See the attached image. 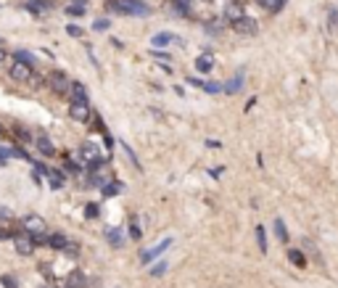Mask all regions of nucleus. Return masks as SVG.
I'll list each match as a JSON object with an SVG mask.
<instances>
[{
	"label": "nucleus",
	"instance_id": "7",
	"mask_svg": "<svg viewBox=\"0 0 338 288\" xmlns=\"http://www.w3.org/2000/svg\"><path fill=\"white\" fill-rule=\"evenodd\" d=\"M69 117H72L74 122H87L90 119V103L72 101V106H69Z\"/></svg>",
	"mask_w": 338,
	"mask_h": 288
},
{
	"label": "nucleus",
	"instance_id": "21",
	"mask_svg": "<svg viewBox=\"0 0 338 288\" xmlns=\"http://www.w3.org/2000/svg\"><path fill=\"white\" fill-rule=\"evenodd\" d=\"M84 11H87V5H84V0H77V3H72V5H69V8H66V13H69V16H82Z\"/></svg>",
	"mask_w": 338,
	"mask_h": 288
},
{
	"label": "nucleus",
	"instance_id": "10",
	"mask_svg": "<svg viewBox=\"0 0 338 288\" xmlns=\"http://www.w3.org/2000/svg\"><path fill=\"white\" fill-rule=\"evenodd\" d=\"M211 69H214V56L206 50V53H201V56L196 58V72L198 74H209Z\"/></svg>",
	"mask_w": 338,
	"mask_h": 288
},
{
	"label": "nucleus",
	"instance_id": "12",
	"mask_svg": "<svg viewBox=\"0 0 338 288\" xmlns=\"http://www.w3.org/2000/svg\"><path fill=\"white\" fill-rule=\"evenodd\" d=\"M35 146H37V151H40L42 156H56V146L50 143L48 135H40V138L35 140Z\"/></svg>",
	"mask_w": 338,
	"mask_h": 288
},
{
	"label": "nucleus",
	"instance_id": "2",
	"mask_svg": "<svg viewBox=\"0 0 338 288\" xmlns=\"http://www.w3.org/2000/svg\"><path fill=\"white\" fill-rule=\"evenodd\" d=\"M48 87L56 95H69V90H72V80H69L64 72H53L48 77Z\"/></svg>",
	"mask_w": 338,
	"mask_h": 288
},
{
	"label": "nucleus",
	"instance_id": "22",
	"mask_svg": "<svg viewBox=\"0 0 338 288\" xmlns=\"http://www.w3.org/2000/svg\"><path fill=\"white\" fill-rule=\"evenodd\" d=\"M288 259L294 262L296 267H306V259H304V254L298 251V248H291V251H288Z\"/></svg>",
	"mask_w": 338,
	"mask_h": 288
},
{
	"label": "nucleus",
	"instance_id": "4",
	"mask_svg": "<svg viewBox=\"0 0 338 288\" xmlns=\"http://www.w3.org/2000/svg\"><path fill=\"white\" fill-rule=\"evenodd\" d=\"M13 246H16V251L21 254V256H29L35 251V241H32V236H29L27 230H21V233H16V236H13Z\"/></svg>",
	"mask_w": 338,
	"mask_h": 288
},
{
	"label": "nucleus",
	"instance_id": "8",
	"mask_svg": "<svg viewBox=\"0 0 338 288\" xmlns=\"http://www.w3.org/2000/svg\"><path fill=\"white\" fill-rule=\"evenodd\" d=\"M233 29H235L238 35H256L259 24L254 19H249V16H241L238 21H233Z\"/></svg>",
	"mask_w": 338,
	"mask_h": 288
},
{
	"label": "nucleus",
	"instance_id": "31",
	"mask_svg": "<svg viewBox=\"0 0 338 288\" xmlns=\"http://www.w3.org/2000/svg\"><path fill=\"white\" fill-rule=\"evenodd\" d=\"M0 280H3V288H16V278L5 275V278H0Z\"/></svg>",
	"mask_w": 338,
	"mask_h": 288
},
{
	"label": "nucleus",
	"instance_id": "20",
	"mask_svg": "<svg viewBox=\"0 0 338 288\" xmlns=\"http://www.w3.org/2000/svg\"><path fill=\"white\" fill-rule=\"evenodd\" d=\"M48 185L53 188V191H58V188H64V177H61V172L50 169V175H48Z\"/></svg>",
	"mask_w": 338,
	"mask_h": 288
},
{
	"label": "nucleus",
	"instance_id": "3",
	"mask_svg": "<svg viewBox=\"0 0 338 288\" xmlns=\"http://www.w3.org/2000/svg\"><path fill=\"white\" fill-rule=\"evenodd\" d=\"M8 74H11V80H16V82H29V80H32V74H35V66H29V64L16 61V58H13Z\"/></svg>",
	"mask_w": 338,
	"mask_h": 288
},
{
	"label": "nucleus",
	"instance_id": "11",
	"mask_svg": "<svg viewBox=\"0 0 338 288\" xmlns=\"http://www.w3.org/2000/svg\"><path fill=\"white\" fill-rule=\"evenodd\" d=\"M243 16V5L238 3V0H227L225 3V19L227 21H238Z\"/></svg>",
	"mask_w": 338,
	"mask_h": 288
},
{
	"label": "nucleus",
	"instance_id": "32",
	"mask_svg": "<svg viewBox=\"0 0 338 288\" xmlns=\"http://www.w3.org/2000/svg\"><path fill=\"white\" fill-rule=\"evenodd\" d=\"M66 32L72 35V37H82V29L77 27V24H69V27H66Z\"/></svg>",
	"mask_w": 338,
	"mask_h": 288
},
{
	"label": "nucleus",
	"instance_id": "27",
	"mask_svg": "<svg viewBox=\"0 0 338 288\" xmlns=\"http://www.w3.org/2000/svg\"><path fill=\"white\" fill-rule=\"evenodd\" d=\"M129 236H132V241H140L143 233H140V225H137V219H129Z\"/></svg>",
	"mask_w": 338,
	"mask_h": 288
},
{
	"label": "nucleus",
	"instance_id": "26",
	"mask_svg": "<svg viewBox=\"0 0 338 288\" xmlns=\"http://www.w3.org/2000/svg\"><path fill=\"white\" fill-rule=\"evenodd\" d=\"M13 58H16V61H24L29 66H35V56H32V53H27V50H16V53H13Z\"/></svg>",
	"mask_w": 338,
	"mask_h": 288
},
{
	"label": "nucleus",
	"instance_id": "29",
	"mask_svg": "<svg viewBox=\"0 0 338 288\" xmlns=\"http://www.w3.org/2000/svg\"><path fill=\"white\" fill-rule=\"evenodd\" d=\"M164 270H167V259H164V262H159L156 267L151 270V275H153V278H161V275H164Z\"/></svg>",
	"mask_w": 338,
	"mask_h": 288
},
{
	"label": "nucleus",
	"instance_id": "16",
	"mask_svg": "<svg viewBox=\"0 0 338 288\" xmlns=\"http://www.w3.org/2000/svg\"><path fill=\"white\" fill-rule=\"evenodd\" d=\"M101 191H103L106 199H114V196H119L122 191H125V185H122L119 180H109V183H106V185L101 188Z\"/></svg>",
	"mask_w": 338,
	"mask_h": 288
},
{
	"label": "nucleus",
	"instance_id": "38",
	"mask_svg": "<svg viewBox=\"0 0 338 288\" xmlns=\"http://www.w3.org/2000/svg\"><path fill=\"white\" fill-rule=\"evenodd\" d=\"M262 8H267V11H272V5H275V0H256Z\"/></svg>",
	"mask_w": 338,
	"mask_h": 288
},
{
	"label": "nucleus",
	"instance_id": "15",
	"mask_svg": "<svg viewBox=\"0 0 338 288\" xmlns=\"http://www.w3.org/2000/svg\"><path fill=\"white\" fill-rule=\"evenodd\" d=\"M106 241H109L114 248H122V244H125V233H122L119 227H109V230H106Z\"/></svg>",
	"mask_w": 338,
	"mask_h": 288
},
{
	"label": "nucleus",
	"instance_id": "28",
	"mask_svg": "<svg viewBox=\"0 0 338 288\" xmlns=\"http://www.w3.org/2000/svg\"><path fill=\"white\" fill-rule=\"evenodd\" d=\"M111 24H109V19H98L95 21V24H93V29H95V32H106V29H109Z\"/></svg>",
	"mask_w": 338,
	"mask_h": 288
},
{
	"label": "nucleus",
	"instance_id": "5",
	"mask_svg": "<svg viewBox=\"0 0 338 288\" xmlns=\"http://www.w3.org/2000/svg\"><path fill=\"white\" fill-rule=\"evenodd\" d=\"M21 227H24L29 236H42L45 233V222H42V217H37V214L21 217Z\"/></svg>",
	"mask_w": 338,
	"mask_h": 288
},
{
	"label": "nucleus",
	"instance_id": "35",
	"mask_svg": "<svg viewBox=\"0 0 338 288\" xmlns=\"http://www.w3.org/2000/svg\"><path fill=\"white\" fill-rule=\"evenodd\" d=\"M286 3H288V0H275V5H272V11H270V13H280Z\"/></svg>",
	"mask_w": 338,
	"mask_h": 288
},
{
	"label": "nucleus",
	"instance_id": "13",
	"mask_svg": "<svg viewBox=\"0 0 338 288\" xmlns=\"http://www.w3.org/2000/svg\"><path fill=\"white\" fill-rule=\"evenodd\" d=\"M45 246H50V248H58V251H64V248L69 246V238L64 236V233H50L48 236V244Z\"/></svg>",
	"mask_w": 338,
	"mask_h": 288
},
{
	"label": "nucleus",
	"instance_id": "23",
	"mask_svg": "<svg viewBox=\"0 0 338 288\" xmlns=\"http://www.w3.org/2000/svg\"><path fill=\"white\" fill-rule=\"evenodd\" d=\"M336 29H338V11L330 5L328 8V32H336Z\"/></svg>",
	"mask_w": 338,
	"mask_h": 288
},
{
	"label": "nucleus",
	"instance_id": "36",
	"mask_svg": "<svg viewBox=\"0 0 338 288\" xmlns=\"http://www.w3.org/2000/svg\"><path fill=\"white\" fill-rule=\"evenodd\" d=\"M13 214H11V209H5V206H0V219H5V222H8Z\"/></svg>",
	"mask_w": 338,
	"mask_h": 288
},
{
	"label": "nucleus",
	"instance_id": "1",
	"mask_svg": "<svg viewBox=\"0 0 338 288\" xmlns=\"http://www.w3.org/2000/svg\"><path fill=\"white\" fill-rule=\"evenodd\" d=\"M106 8L111 13H125V16H148L151 8L140 0H109Z\"/></svg>",
	"mask_w": 338,
	"mask_h": 288
},
{
	"label": "nucleus",
	"instance_id": "14",
	"mask_svg": "<svg viewBox=\"0 0 338 288\" xmlns=\"http://www.w3.org/2000/svg\"><path fill=\"white\" fill-rule=\"evenodd\" d=\"M69 98H72V101H82V103H87V87H84L82 82H72Z\"/></svg>",
	"mask_w": 338,
	"mask_h": 288
},
{
	"label": "nucleus",
	"instance_id": "37",
	"mask_svg": "<svg viewBox=\"0 0 338 288\" xmlns=\"http://www.w3.org/2000/svg\"><path fill=\"white\" fill-rule=\"evenodd\" d=\"M16 135H19V138H21V140H32V132H27V130H21V127H19V130H16Z\"/></svg>",
	"mask_w": 338,
	"mask_h": 288
},
{
	"label": "nucleus",
	"instance_id": "30",
	"mask_svg": "<svg viewBox=\"0 0 338 288\" xmlns=\"http://www.w3.org/2000/svg\"><path fill=\"white\" fill-rule=\"evenodd\" d=\"M84 214H87V219H95L98 217V206H95V204H87V206H84Z\"/></svg>",
	"mask_w": 338,
	"mask_h": 288
},
{
	"label": "nucleus",
	"instance_id": "40",
	"mask_svg": "<svg viewBox=\"0 0 338 288\" xmlns=\"http://www.w3.org/2000/svg\"><path fill=\"white\" fill-rule=\"evenodd\" d=\"M5 58H8V50H5V48H3V45H0V64H3V61H5Z\"/></svg>",
	"mask_w": 338,
	"mask_h": 288
},
{
	"label": "nucleus",
	"instance_id": "41",
	"mask_svg": "<svg viewBox=\"0 0 338 288\" xmlns=\"http://www.w3.org/2000/svg\"><path fill=\"white\" fill-rule=\"evenodd\" d=\"M3 132H5V130H3V127H0V138H3Z\"/></svg>",
	"mask_w": 338,
	"mask_h": 288
},
{
	"label": "nucleus",
	"instance_id": "6",
	"mask_svg": "<svg viewBox=\"0 0 338 288\" xmlns=\"http://www.w3.org/2000/svg\"><path fill=\"white\" fill-rule=\"evenodd\" d=\"M172 244H174V238H172V236H167L164 241H161V244H156V246H153V248H148V251H145V254L140 256V262H143V264H148V262H153V259H156L159 254H164V251H167V248L172 246Z\"/></svg>",
	"mask_w": 338,
	"mask_h": 288
},
{
	"label": "nucleus",
	"instance_id": "33",
	"mask_svg": "<svg viewBox=\"0 0 338 288\" xmlns=\"http://www.w3.org/2000/svg\"><path fill=\"white\" fill-rule=\"evenodd\" d=\"M125 151H127V156H129V159H132V164L137 166V169H140V162H137V156L132 154V148H129V146H127V143H125Z\"/></svg>",
	"mask_w": 338,
	"mask_h": 288
},
{
	"label": "nucleus",
	"instance_id": "24",
	"mask_svg": "<svg viewBox=\"0 0 338 288\" xmlns=\"http://www.w3.org/2000/svg\"><path fill=\"white\" fill-rule=\"evenodd\" d=\"M82 286H84V278L80 272H72V275L66 278V288H82Z\"/></svg>",
	"mask_w": 338,
	"mask_h": 288
},
{
	"label": "nucleus",
	"instance_id": "17",
	"mask_svg": "<svg viewBox=\"0 0 338 288\" xmlns=\"http://www.w3.org/2000/svg\"><path fill=\"white\" fill-rule=\"evenodd\" d=\"M241 87H243V74H238L235 80H230L222 85V93H230V95H235V93H241Z\"/></svg>",
	"mask_w": 338,
	"mask_h": 288
},
{
	"label": "nucleus",
	"instance_id": "39",
	"mask_svg": "<svg viewBox=\"0 0 338 288\" xmlns=\"http://www.w3.org/2000/svg\"><path fill=\"white\" fill-rule=\"evenodd\" d=\"M5 238H13V236H11L8 230H5V227H0V241H5Z\"/></svg>",
	"mask_w": 338,
	"mask_h": 288
},
{
	"label": "nucleus",
	"instance_id": "18",
	"mask_svg": "<svg viewBox=\"0 0 338 288\" xmlns=\"http://www.w3.org/2000/svg\"><path fill=\"white\" fill-rule=\"evenodd\" d=\"M275 236H278V241L280 244H288V230H286V222H283L280 217H275Z\"/></svg>",
	"mask_w": 338,
	"mask_h": 288
},
{
	"label": "nucleus",
	"instance_id": "34",
	"mask_svg": "<svg viewBox=\"0 0 338 288\" xmlns=\"http://www.w3.org/2000/svg\"><path fill=\"white\" fill-rule=\"evenodd\" d=\"M151 56H156V58H161V61H172V58H169V53H161V50H151Z\"/></svg>",
	"mask_w": 338,
	"mask_h": 288
},
{
	"label": "nucleus",
	"instance_id": "19",
	"mask_svg": "<svg viewBox=\"0 0 338 288\" xmlns=\"http://www.w3.org/2000/svg\"><path fill=\"white\" fill-rule=\"evenodd\" d=\"M48 8H50L48 0H29V3H27V11H32V13H42Z\"/></svg>",
	"mask_w": 338,
	"mask_h": 288
},
{
	"label": "nucleus",
	"instance_id": "9",
	"mask_svg": "<svg viewBox=\"0 0 338 288\" xmlns=\"http://www.w3.org/2000/svg\"><path fill=\"white\" fill-rule=\"evenodd\" d=\"M153 48H161V45H182V37L177 35H172V32H159V35H153Z\"/></svg>",
	"mask_w": 338,
	"mask_h": 288
},
{
	"label": "nucleus",
	"instance_id": "25",
	"mask_svg": "<svg viewBox=\"0 0 338 288\" xmlns=\"http://www.w3.org/2000/svg\"><path fill=\"white\" fill-rule=\"evenodd\" d=\"M256 244H259V251L267 254V236H264V227L262 225L256 227Z\"/></svg>",
	"mask_w": 338,
	"mask_h": 288
}]
</instances>
